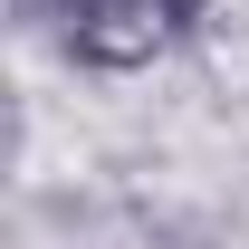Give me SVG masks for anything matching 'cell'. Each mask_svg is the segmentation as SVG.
Here are the masks:
<instances>
[{
    "label": "cell",
    "instance_id": "1",
    "mask_svg": "<svg viewBox=\"0 0 249 249\" xmlns=\"http://www.w3.org/2000/svg\"><path fill=\"white\" fill-rule=\"evenodd\" d=\"M29 10L58 29L67 58H87V67H144V58H163V48H182L211 0H29Z\"/></svg>",
    "mask_w": 249,
    "mask_h": 249
}]
</instances>
